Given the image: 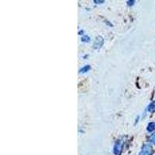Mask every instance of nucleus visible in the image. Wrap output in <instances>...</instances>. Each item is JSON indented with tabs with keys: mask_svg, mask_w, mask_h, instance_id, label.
Masks as SVG:
<instances>
[{
	"mask_svg": "<svg viewBox=\"0 0 155 155\" xmlns=\"http://www.w3.org/2000/svg\"><path fill=\"white\" fill-rule=\"evenodd\" d=\"M122 150V144H121V142L120 140H117L116 142L114 145V148H113V152L116 155H118L119 153L121 152Z\"/></svg>",
	"mask_w": 155,
	"mask_h": 155,
	"instance_id": "nucleus-3",
	"label": "nucleus"
},
{
	"mask_svg": "<svg viewBox=\"0 0 155 155\" xmlns=\"http://www.w3.org/2000/svg\"><path fill=\"white\" fill-rule=\"evenodd\" d=\"M147 111L150 113H153L155 112V102H150L147 107Z\"/></svg>",
	"mask_w": 155,
	"mask_h": 155,
	"instance_id": "nucleus-4",
	"label": "nucleus"
},
{
	"mask_svg": "<svg viewBox=\"0 0 155 155\" xmlns=\"http://www.w3.org/2000/svg\"><path fill=\"white\" fill-rule=\"evenodd\" d=\"M147 131H149V132H152V131L153 130L155 129V124L154 123H150V124H148L147 126Z\"/></svg>",
	"mask_w": 155,
	"mask_h": 155,
	"instance_id": "nucleus-5",
	"label": "nucleus"
},
{
	"mask_svg": "<svg viewBox=\"0 0 155 155\" xmlns=\"http://www.w3.org/2000/svg\"><path fill=\"white\" fill-rule=\"evenodd\" d=\"M134 2H135V1H134V0L133 1H128L127 4H128V5H133L134 4Z\"/></svg>",
	"mask_w": 155,
	"mask_h": 155,
	"instance_id": "nucleus-9",
	"label": "nucleus"
},
{
	"mask_svg": "<svg viewBox=\"0 0 155 155\" xmlns=\"http://www.w3.org/2000/svg\"><path fill=\"white\" fill-rule=\"evenodd\" d=\"M149 141H150L151 143H155V133H153V134L150 136Z\"/></svg>",
	"mask_w": 155,
	"mask_h": 155,
	"instance_id": "nucleus-7",
	"label": "nucleus"
},
{
	"mask_svg": "<svg viewBox=\"0 0 155 155\" xmlns=\"http://www.w3.org/2000/svg\"><path fill=\"white\" fill-rule=\"evenodd\" d=\"M153 153V147L150 144H144L142 147L140 155H151Z\"/></svg>",
	"mask_w": 155,
	"mask_h": 155,
	"instance_id": "nucleus-1",
	"label": "nucleus"
},
{
	"mask_svg": "<svg viewBox=\"0 0 155 155\" xmlns=\"http://www.w3.org/2000/svg\"><path fill=\"white\" fill-rule=\"evenodd\" d=\"M94 2H95L96 4H101V3H103V2H104V1H97V0H95V1H94Z\"/></svg>",
	"mask_w": 155,
	"mask_h": 155,
	"instance_id": "nucleus-10",
	"label": "nucleus"
},
{
	"mask_svg": "<svg viewBox=\"0 0 155 155\" xmlns=\"http://www.w3.org/2000/svg\"><path fill=\"white\" fill-rule=\"evenodd\" d=\"M104 43V39L102 37H98L95 39V43H94V48L95 49H99L102 46V44Z\"/></svg>",
	"mask_w": 155,
	"mask_h": 155,
	"instance_id": "nucleus-2",
	"label": "nucleus"
},
{
	"mask_svg": "<svg viewBox=\"0 0 155 155\" xmlns=\"http://www.w3.org/2000/svg\"><path fill=\"white\" fill-rule=\"evenodd\" d=\"M81 41H84V42H88V41H90V38H89V37H88V36L85 35V36H84L82 38H81Z\"/></svg>",
	"mask_w": 155,
	"mask_h": 155,
	"instance_id": "nucleus-8",
	"label": "nucleus"
},
{
	"mask_svg": "<svg viewBox=\"0 0 155 155\" xmlns=\"http://www.w3.org/2000/svg\"><path fill=\"white\" fill-rule=\"evenodd\" d=\"M90 68H91L90 65H85V67H83L82 68H81V70H80V72H81V73L87 72V71H88L90 70Z\"/></svg>",
	"mask_w": 155,
	"mask_h": 155,
	"instance_id": "nucleus-6",
	"label": "nucleus"
}]
</instances>
